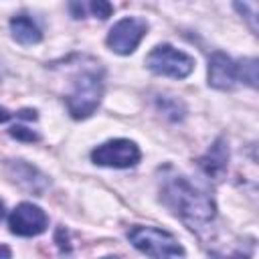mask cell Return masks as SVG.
Returning <instances> with one entry per match:
<instances>
[{
    "label": "cell",
    "mask_w": 259,
    "mask_h": 259,
    "mask_svg": "<svg viewBox=\"0 0 259 259\" xmlns=\"http://www.w3.org/2000/svg\"><path fill=\"white\" fill-rule=\"evenodd\" d=\"M10 136H14V138H18V140H24V142H36V140H38V136H36L34 132H30V130H26V127H22V125L10 127Z\"/></svg>",
    "instance_id": "cell-14"
},
{
    "label": "cell",
    "mask_w": 259,
    "mask_h": 259,
    "mask_svg": "<svg viewBox=\"0 0 259 259\" xmlns=\"http://www.w3.org/2000/svg\"><path fill=\"white\" fill-rule=\"evenodd\" d=\"M148 32V24L142 18H121L119 22H115L107 34V47L117 53V55H130L138 49V45L142 42V38Z\"/></svg>",
    "instance_id": "cell-6"
},
{
    "label": "cell",
    "mask_w": 259,
    "mask_h": 259,
    "mask_svg": "<svg viewBox=\"0 0 259 259\" xmlns=\"http://www.w3.org/2000/svg\"><path fill=\"white\" fill-rule=\"evenodd\" d=\"M12 115H14V113H10L6 107H2V105H0V123H6V121L12 117Z\"/></svg>",
    "instance_id": "cell-16"
},
{
    "label": "cell",
    "mask_w": 259,
    "mask_h": 259,
    "mask_svg": "<svg viewBox=\"0 0 259 259\" xmlns=\"http://www.w3.org/2000/svg\"><path fill=\"white\" fill-rule=\"evenodd\" d=\"M103 97V73L97 65L83 67L73 77V89L67 95V107L75 119L89 117Z\"/></svg>",
    "instance_id": "cell-2"
},
{
    "label": "cell",
    "mask_w": 259,
    "mask_h": 259,
    "mask_svg": "<svg viewBox=\"0 0 259 259\" xmlns=\"http://www.w3.org/2000/svg\"><path fill=\"white\" fill-rule=\"evenodd\" d=\"M237 12L247 20L253 32H257V0H233Z\"/></svg>",
    "instance_id": "cell-12"
},
{
    "label": "cell",
    "mask_w": 259,
    "mask_h": 259,
    "mask_svg": "<svg viewBox=\"0 0 259 259\" xmlns=\"http://www.w3.org/2000/svg\"><path fill=\"white\" fill-rule=\"evenodd\" d=\"M71 12H73L75 18H83V6H79V0L71 2Z\"/></svg>",
    "instance_id": "cell-15"
},
{
    "label": "cell",
    "mask_w": 259,
    "mask_h": 259,
    "mask_svg": "<svg viewBox=\"0 0 259 259\" xmlns=\"http://www.w3.org/2000/svg\"><path fill=\"white\" fill-rule=\"evenodd\" d=\"M6 170H8V174H10V178L14 182H18L20 186H24L26 190H32L36 194H40L45 190V186H47V178L36 168H32L30 164H24L22 160L8 162Z\"/></svg>",
    "instance_id": "cell-9"
},
{
    "label": "cell",
    "mask_w": 259,
    "mask_h": 259,
    "mask_svg": "<svg viewBox=\"0 0 259 259\" xmlns=\"http://www.w3.org/2000/svg\"><path fill=\"white\" fill-rule=\"evenodd\" d=\"M89 2H91V12H93L97 18L105 20V18H109V16H111L113 6H111V2H109V0H89Z\"/></svg>",
    "instance_id": "cell-13"
},
{
    "label": "cell",
    "mask_w": 259,
    "mask_h": 259,
    "mask_svg": "<svg viewBox=\"0 0 259 259\" xmlns=\"http://www.w3.org/2000/svg\"><path fill=\"white\" fill-rule=\"evenodd\" d=\"M241 81V63H235L225 53H214L208 61V85L214 89H233Z\"/></svg>",
    "instance_id": "cell-8"
},
{
    "label": "cell",
    "mask_w": 259,
    "mask_h": 259,
    "mask_svg": "<svg viewBox=\"0 0 259 259\" xmlns=\"http://www.w3.org/2000/svg\"><path fill=\"white\" fill-rule=\"evenodd\" d=\"M146 65L152 73L164 75V77H174V79H184L192 73L194 69V59L186 55L184 51L174 49L172 45H158L152 49V53L146 57Z\"/></svg>",
    "instance_id": "cell-4"
},
{
    "label": "cell",
    "mask_w": 259,
    "mask_h": 259,
    "mask_svg": "<svg viewBox=\"0 0 259 259\" xmlns=\"http://www.w3.org/2000/svg\"><path fill=\"white\" fill-rule=\"evenodd\" d=\"M10 32H12V38L20 45H36L42 38L40 28L26 14H18L10 20Z\"/></svg>",
    "instance_id": "cell-11"
},
{
    "label": "cell",
    "mask_w": 259,
    "mask_h": 259,
    "mask_svg": "<svg viewBox=\"0 0 259 259\" xmlns=\"http://www.w3.org/2000/svg\"><path fill=\"white\" fill-rule=\"evenodd\" d=\"M227 162H229V148L225 146V140H217L206 154L198 160L200 168L210 176V178H221L227 170Z\"/></svg>",
    "instance_id": "cell-10"
},
{
    "label": "cell",
    "mask_w": 259,
    "mask_h": 259,
    "mask_svg": "<svg viewBox=\"0 0 259 259\" xmlns=\"http://www.w3.org/2000/svg\"><path fill=\"white\" fill-rule=\"evenodd\" d=\"M47 212L32 202H20L8 217V227L18 237H36L47 231Z\"/></svg>",
    "instance_id": "cell-7"
},
{
    "label": "cell",
    "mask_w": 259,
    "mask_h": 259,
    "mask_svg": "<svg viewBox=\"0 0 259 259\" xmlns=\"http://www.w3.org/2000/svg\"><path fill=\"white\" fill-rule=\"evenodd\" d=\"M162 200L190 229L210 225L214 219V202L208 194L190 184L184 176H170L162 186Z\"/></svg>",
    "instance_id": "cell-1"
},
{
    "label": "cell",
    "mask_w": 259,
    "mask_h": 259,
    "mask_svg": "<svg viewBox=\"0 0 259 259\" xmlns=\"http://www.w3.org/2000/svg\"><path fill=\"white\" fill-rule=\"evenodd\" d=\"M2 217H4V204H2V200H0V221H2Z\"/></svg>",
    "instance_id": "cell-17"
},
{
    "label": "cell",
    "mask_w": 259,
    "mask_h": 259,
    "mask_svg": "<svg viewBox=\"0 0 259 259\" xmlns=\"http://www.w3.org/2000/svg\"><path fill=\"white\" fill-rule=\"evenodd\" d=\"M130 243L150 257H178L184 255L182 245L168 233L156 227H132L127 231Z\"/></svg>",
    "instance_id": "cell-3"
},
{
    "label": "cell",
    "mask_w": 259,
    "mask_h": 259,
    "mask_svg": "<svg viewBox=\"0 0 259 259\" xmlns=\"http://www.w3.org/2000/svg\"><path fill=\"white\" fill-rule=\"evenodd\" d=\"M142 154L140 148L136 146V142L132 140H109L103 142L101 146H97L91 152V160L99 166H107V168H130L136 166L140 162Z\"/></svg>",
    "instance_id": "cell-5"
},
{
    "label": "cell",
    "mask_w": 259,
    "mask_h": 259,
    "mask_svg": "<svg viewBox=\"0 0 259 259\" xmlns=\"http://www.w3.org/2000/svg\"><path fill=\"white\" fill-rule=\"evenodd\" d=\"M0 255H10V251L8 249H0Z\"/></svg>",
    "instance_id": "cell-18"
}]
</instances>
